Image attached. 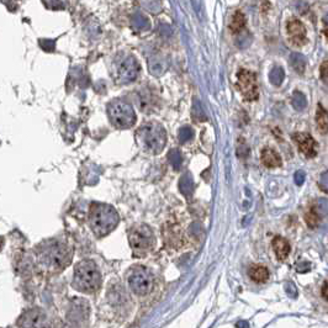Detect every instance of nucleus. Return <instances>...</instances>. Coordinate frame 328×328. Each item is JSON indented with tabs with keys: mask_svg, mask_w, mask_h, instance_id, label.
<instances>
[{
	"mask_svg": "<svg viewBox=\"0 0 328 328\" xmlns=\"http://www.w3.org/2000/svg\"><path fill=\"white\" fill-rule=\"evenodd\" d=\"M285 290H287V293L290 296H293V298H295V296L298 295V290H296L295 285H294L293 283H288V284L285 285Z\"/></svg>",
	"mask_w": 328,
	"mask_h": 328,
	"instance_id": "c756f323",
	"label": "nucleus"
},
{
	"mask_svg": "<svg viewBox=\"0 0 328 328\" xmlns=\"http://www.w3.org/2000/svg\"><path fill=\"white\" fill-rule=\"evenodd\" d=\"M40 260L42 264L51 270H61L69 264L72 253L66 245L60 242H50L40 252Z\"/></svg>",
	"mask_w": 328,
	"mask_h": 328,
	"instance_id": "20e7f679",
	"label": "nucleus"
},
{
	"mask_svg": "<svg viewBox=\"0 0 328 328\" xmlns=\"http://www.w3.org/2000/svg\"><path fill=\"white\" fill-rule=\"evenodd\" d=\"M290 66L293 67V69L295 71L296 73H299V74H302V73L305 72V69H306V58H305L304 55H301V53H298V52H294L290 55Z\"/></svg>",
	"mask_w": 328,
	"mask_h": 328,
	"instance_id": "dca6fc26",
	"label": "nucleus"
},
{
	"mask_svg": "<svg viewBox=\"0 0 328 328\" xmlns=\"http://www.w3.org/2000/svg\"><path fill=\"white\" fill-rule=\"evenodd\" d=\"M154 279L152 273L145 267H136L128 274V287L137 295H147L152 291Z\"/></svg>",
	"mask_w": 328,
	"mask_h": 328,
	"instance_id": "0eeeda50",
	"label": "nucleus"
},
{
	"mask_svg": "<svg viewBox=\"0 0 328 328\" xmlns=\"http://www.w3.org/2000/svg\"><path fill=\"white\" fill-rule=\"evenodd\" d=\"M324 33H326V35H327V37H328V29H327L326 31H324Z\"/></svg>",
	"mask_w": 328,
	"mask_h": 328,
	"instance_id": "c9c22d12",
	"label": "nucleus"
},
{
	"mask_svg": "<svg viewBox=\"0 0 328 328\" xmlns=\"http://www.w3.org/2000/svg\"><path fill=\"white\" fill-rule=\"evenodd\" d=\"M306 222L308 223V225H310V227H315L316 225H317V222H318L317 216H316L315 214H308V215H306Z\"/></svg>",
	"mask_w": 328,
	"mask_h": 328,
	"instance_id": "7c9ffc66",
	"label": "nucleus"
},
{
	"mask_svg": "<svg viewBox=\"0 0 328 328\" xmlns=\"http://www.w3.org/2000/svg\"><path fill=\"white\" fill-rule=\"evenodd\" d=\"M179 189L183 193L185 198H190L194 193V183H193V179L190 174H184L181 176L180 181H179Z\"/></svg>",
	"mask_w": 328,
	"mask_h": 328,
	"instance_id": "6ab92c4d",
	"label": "nucleus"
},
{
	"mask_svg": "<svg viewBox=\"0 0 328 328\" xmlns=\"http://www.w3.org/2000/svg\"><path fill=\"white\" fill-rule=\"evenodd\" d=\"M249 276L256 283H265L269 277V271L262 265H253L249 269Z\"/></svg>",
	"mask_w": 328,
	"mask_h": 328,
	"instance_id": "f3484780",
	"label": "nucleus"
},
{
	"mask_svg": "<svg viewBox=\"0 0 328 328\" xmlns=\"http://www.w3.org/2000/svg\"><path fill=\"white\" fill-rule=\"evenodd\" d=\"M291 104H293L294 109L298 111L305 110V108L307 106L306 97L302 94L301 91H295L293 94V99H291Z\"/></svg>",
	"mask_w": 328,
	"mask_h": 328,
	"instance_id": "4be33fe9",
	"label": "nucleus"
},
{
	"mask_svg": "<svg viewBox=\"0 0 328 328\" xmlns=\"http://www.w3.org/2000/svg\"><path fill=\"white\" fill-rule=\"evenodd\" d=\"M41 46H42V49L43 50H46V51H49V47H51V50L53 51V49H55V41H44V40H42L41 41Z\"/></svg>",
	"mask_w": 328,
	"mask_h": 328,
	"instance_id": "473e14b6",
	"label": "nucleus"
},
{
	"mask_svg": "<svg viewBox=\"0 0 328 328\" xmlns=\"http://www.w3.org/2000/svg\"><path fill=\"white\" fill-rule=\"evenodd\" d=\"M305 179H306V174H305L304 170H298V172L295 173V175H294V180H295V184L299 185V186L305 183Z\"/></svg>",
	"mask_w": 328,
	"mask_h": 328,
	"instance_id": "cd10ccee",
	"label": "nucleus"
},
{
	"mask_svg": "<svg viewBox=\"0 0 328 328\" xmlns=\"http://www.w3.org/2000/svg\"><path fill=\"white\" fill-rule=\"evenodd\" d=\"M139 72L138 62L132 56L117 57L114 62L113 74L117 84H128L136 80Z\"/></svg>",
	"mask_w": 328,
	"mask_h": 328,
	"instance_id": "423d86ee",
	"label": "nucleus"
},
{
	"mask_svg": "<svg viewBox=\"0 0 328 328\" xmlns=\"http://www.w3.org/2000/svg\"><path fill=\"white\" fill-rule=\"evenodd\" d=\"M69 315H71L72 319H75L78 322L83 321L89 315V305H86L83 300H78L72 305V310Z\"/></svg>",
	"mask_w": 328,
	"mask_h": 328,
	"instance_id": "2eb2a0df",
	"label": "nucleus"
},
{
	"mask_svg": "<svg viewBox=\"0 0 328 328\" xmlns=\"http://www.w3.org/2000/svg\"><path fill=\"white\" fill-rule=\"evenodd\" d=\"M73 285L83 293H94L102 285V274L92 260H82L75 265Z\"/></svg>",
	"mask_w": 328,
	"mask_h": 328,
	"instance_id": "7ed1b4c3",
	"label": "nucleus"
},
{
	"mask_svg": "<svg viewBox=\"0 0 328 328\" xmlns=\"http://www.w3.org/2000/svg\"><path fill=\"white\" fill-rule=\"evenodd\" d=\"M168 159H169L170 164L175 168V169H179L183 164V158H181V154L179 151L172 150L169 153H168Z\"/></svg>",
	"mask_w": 328,
	"mask_h": 328,
	"instance_id": "5701e85b",
	"label": "nucleus"
},
{
	"mask_svg": "<svg viewBox=\"0 0 328 328\" xmlns=\"http://www.w3.org/2000/svg\"><path fill=\"white\" fill-rule=\"evenodd\" d=\"M193 137H194V130H193L192 127H189V126H184V127H181L180 130H179V141H180L181 144L190 141Z\"/></svg>",
	"mask_w": 328,
	"mask_h": 328,
	"instance_id": "393cba45",
	"label": "nucleus"
},
{
	"mask_svg": "<svg viewBox=\"0 0 328 328\" xmlns=\"http://www.w3.org/2000/svg\"><path fill=\"white\" fill-rule=\"evenodd\" d=\"M322 296H323L326 300H328V283L327 284H324L323 288H322Z\"/></svg>",
	"mask_w": 328,
	"mask_h": 328,
	"instance_id": "72a5a7b5",
	"label": "nucleus"
},
{
	"mask_svg": "<svg viewBox=\"0 0 328 328\" xmlns=\"http://www.w3.org/2000/svg\"><path fill=\"white\" fill-rule=\"evenodd\" d=\"M130 245L137 254H144L151 251L154 246V235L152 229L146 225H139L132 228L128 236Z\"/></svg>",
	"mask_w": 328,
	"mask_h": 328,
	"instance_id": "6e6552de",
	"label": "nucleus"
},
{
	"mask_svg": "<svg viewBox=\"0 0 328 328\" xmlns=\"http://www.w3.org/2000/svg\"><path fill=\"white\" fill-rule=\"evenodd\" d=\"M136 139L145 151L151 153H161L167 144V132L164 127L157 122H147L138 128Z\"/></svg>",
	"mask_w": 328,
	"mask_h": 328,
	"instance_id": "f03ea898",
	"label": "nucleus"
},
{
	"mask_svg": "<svg viewBox=\"0 0 328 328\" xmlns=\"http://www.w3.org/2000/svg\"><path fill=\"white\" fill-rule=\"evenodd\" d=\"M316 123L318 126V130L322 133L328 131V113L323 109V106L319 104L317 108V113H316Z\"/></svg>",
	"mask_w": 328,
	"mask_h": 328,
	"instance_id": "aec40b11",
	"label": "nucleus"
},
{
	"mask_svg": "<svg viewBox=\"0 0 328 328\" xmlns=\"http://www.w3.org/2000/svg\"><path fill=\"white\" fill-rule=\"evenodd\" d=\"M19 328H50L46 313L41 308H31L18 321Z\"/></svg>",
	"mask_w": 328,
	"mask_h": 328,
	"instance_id": "9d476101",
	"label": "nucleus"
},
{
	"mask_svg": "<svg viewBox=\"0 0 328 328\" xmlns=\"http://www.w3.org/2000/svg\"><path fill=\"white\" fill-rule=\"evenodd\" d=\"M108 113L110 121L117 128L132 127L136 122L134 110L127 103L121 99L113 100L108 106Z\"/></svg>",
	"mask_w": 328,
	"mask_h": 328,
	"instance_id": "39448f33",
	"label": "nucleus"
},
{
	"mask_svg": "<svg viewBox=\"0 0 328 328\" xmlns=\"http://www.w3.org/2000/svg\"><path fill=\"white\" fill-rule=\"evenodd\" d=\"M246 26V16L243 15L242 11H236L232 16V20L229 22V29L232 32L237 33L240 31H242Z\"/></svg>",
	"mask_w": 328,
	"mask_h": 328,
	"instance_id": "a211bd4d",
	"label": "nucleus"
},
{
	"mask_svg": "<svg viewBox=\"0 0 328 328\" xmlns=\"http://www.w3.org/2000/svg\"><path fill=\"white\" fill-rule=\"evenodd\" d=\"M316 214L319 216L328 214V199H318L316 204Z\"/></svg>",
	"mask_w": 328,
	"mask_h": 328,
	"instance_id": "a878e982",
	"label": "nucleus"
},
{
	"mask_svg": "<svg viewBox=\"0 0 328 328\" xmlns=\"http://www.w3.org/2000/svg\"><path fill=\"white\" fill-rule=\"evenodd\" d=\"M262 163L267 168H277L282 167L283 162L275 151H273L271 148H264L262 151Z\"/></svg>",
	"mask_w": 328,
	"mask_h": 328,
	"instance_id": "ddd939ff",
	"label": "nucleus"
},
{
	"mask_svg": "<svg viewBox=\"0 0 328 328\" xmlns=\"http://www.w3.org/2000/svg\"><path fill=\"white\" fill-rule=\"evenodd\" d=\"M293 139L296 145L299 146L300 151L305 154L306 158H313L317 154V144L315 139L310 136L308 133L298 132L293 134Z\"/></svg>",
	"mask_w": 328,
	"mask_h": 328,
	"instance_id": "9b49d317",
	"label": "nucleus"
},
{
	"mask_svg": "<svg viewBox=\"0 0 328 328\" xmlns=\"http://www.w3.org/2000/svg\"><path fill=\"white\" fill-rule=\"evenodd\" d=\"M273 249L277 259L285 260L290 253V245L285 238L277 236L273 240Z\"/></svg>",
	"mask_w": 328,
	"mask_h": 328,
	"instance_id": "4468645a",
	"label": "nucleus"
},
{
	"mask_svg": "<svg viewBox=\"0 0 328 328\" xmlns=\"http://www.w3.org/2000/svg\"><path fill=\"white\" fill-rule=\"evenodd\" d=\"M287 30L289 37H290V41L293 42L295 46H304L307 42L305 25L300 20H298V19H291V20H289L287 25Z\"/></svg>",
	"mask_w": 328,
	"mask_h": 328,
	"instance_id": "f8f14e48",
	"label": "nucleus"
},
{
	"mask_svg": "<svg viewBox=\"0 0 328 328\" xmlns=\"http://www.w3.org/2000/svg\"><path fill=\"white\" fill-rule=\"evenodd\" d=\"M236 86L247 102H253L258 98L257 77L253 72L241 69L237 74Z\"/></svg>",
	"mask_w": 328,
	"mask_h": 328,
	"instance_id": "1a4fd4ad",
	"label": "nucleus"
},
{
	"mask_svg": "<svg viewBox=\"0 0 328 328\" xmlns=\"http://www.w3.org/2000/svg\"><path fill=\"white\" fill-rule=\"evenodd\" d=\"M318 186L322 192L328 193V172H323L321 176H319Z\"/></svg>",
	"mask_w": 328,
	"mask_h": 328,
	"instance_id": "bb28decb",
	"label": "nucleus"
},
{
	"mask_svg": "<svg viewBox=\"0 0 328 328\" xmlns=\"http://www.w3.org/2000/svg\"><path fill=\"white\" fill-rule=\"evenodd\" d=\"M296 270L299 273H306V271L310 270V263H300V264H298V267H296Z\"/></svg>",
	"mask_w": 328,
	"mask_h": 328,
	"instance_id": "2f4dec72",
	"label": "nucleus"
},
{
	"mask_svg": "<svg viewBox=\"0 0 328 328\" xmlns=\"http://www.w3.org/2000/svg\"><path fill=\"white\" fill-rule=\"evenodd\" d=\"M89 223L97 237H104L113 232L119 223V215L113 206L105 204H91L89 210Z\"/></svg>",
	"mask_w": 328,
	"mask_h": 328,
	"instance_id": "f257e3e1",
	"label": "nucleus"
},
{
	"mask_svg": "<svg viewBox=\"0 0 328 328\" xmlns=\"http://www.w3.org/2000/svg\"><path fill=\"white\" fill-rule=\"evenodd\" d=\"M321 78L323 82L328 86V62H323L321 66Z\"/></svg>",
	"mask_w": 328,
	"mask_h": 328,
	"instance_id": "c85d7f7f",
	"label": "nucleus"
},
{
	"mask_svg": "<svg viewBox=\"0 0 328 328\" xmlns=\"http://www.w3.org/2000/svg\"><path fill=\"white\" fill-rule=\"evenodd\" d=\"M284 78H285V73L282 67H274V68L270 71V73H269V80H270V83L275 86H279L280 84L283 83V80H284Z\"/></svg>",
	"mask_w": 328,
	"mask_h": 328,
	"instance_id": "412c9836",
	"label": "nucleus"
},
{
	"mask_svg": "<svg viewBox=\"0 0 328 328\" xmlns=\"http://www.w3.org/2000/svg\"><path fill=\"white\" fill-rule=\"evenodd\" d=\"M133 27H136L137 30H145L148 27V20L146 19L145 15H142L141 13H137L132 19Z\"/></svg>",
	"mask_w": 328,
	"mask_h": 328,
	"instance_id": "b1692460",
	"label": "nucleus"
},
{
	"mask_svg": "<svg viewBox=\"0 0 328 328\" xmlns=\"http://www.w3.org/2000/svg\"><path fill=\"white\" fill-rule=\"evenodd\" d=\"M323 22H324V24H326L327 26H328V13L326 14V15L323 16Z\"/></svg>",
	"mask_w": 328,
	"mask_h": 328,
	"instance_id": "f704fd0d",
	"label": "nucleus"
}]
</instances>
